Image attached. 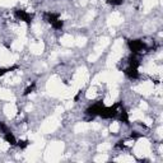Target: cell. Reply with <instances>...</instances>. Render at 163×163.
<instances>
[{"label": "cell", "mask_w": 163, "mask_h": 163, "mask_svg": "<svg viewBox=\"0 0 163 163\" xmlns=\"http://www.w3.org/2000/svg\"><path fill=\"white\" fill-rule=\"evenodd\" d=\"M130 138H131V139H138V138H140V134H138L136 131H133L131 135H130Z\"/></svg>", "instance_id": "obj_16"}, {"label": "cell", "mask_w": 163, "mask_h": 163, "mask_svg": "<svg viewBox=\"0 0 163 163\" xmlns=\"http://www.w3.org/2000/svg\"><path fill=\"white\" fill-rule=\"evenodd\" d=\"M34 87H36V82H33L32 84H31V85L28 87V88L26 89V91H24V93H23V94H24V96H28L29 93H31V92H32L33 89H34Z\"/></svg>", "instance_id": "obj_12"}, {"label": "cell", "mask_w": 163, "mask_h": 163, "mask_svg": "<svg viewBox=\"0 0 163 163\" xmlns=\"http://www.w3.org/2000/svg\"><path fill=\"white\" fill-rule=\"evenodd\" d=\"M14 15H15L18 19L23 20V22H26V23H28V24L32 22V18H33L32 14H28L26 10H22V9H17L15 12H14Z\"/></svg>", "instance_id": "obj_3"}, {"label": "cell", "mask_w": 163, "mask_h": 163, "mask_svg": "<svg viewBox=\"0 0 163 163\" xmlns=\"http://www.w3.org/2000/svg\"><path fill=\"white\" fill-rule=\"evenodd\" d=\"M4 139L8 141L10 145H15V144H17V140H15L14 135H13L12 133H6V134L4 135Z\"/></svg>", "instance_id": "obj_8"}, {"label": "cell", "mask_w": 163, "mask_h": 163, "mask_svg": "<svg viewBox=\"0 0 163 163\" xmlns=\"http://www.w3.org/2000/svg\"><path fill=\"white\" fill-rule=\"evenodd\" d=\"M15 69H18V65H13L12 68H6V69H0V77H1V75H4L5 73H8V71L15 70Z\"/></svg>", "instance_id": "obj_11"}, {"label": "cell", "mask_w": 163, "mask_h": 163, "mask_svg": "<svg viewBox=\"0 0 163 163\" xmlns=\"http://www.w3.org/2000/svg\"><path fill=\"white\" fill-rule=\"evenodd\" d=\"M28 143H29L28 140H20V141H18L17 144L19 145V148H20V149H24V148L27 147V145H28Z\"/></svg>", "instance_id": "obj_15"}, {"label": "cell", "mask_w": 163, "mask_h": 163, "mask_svg": "<svg viewBox=\"0 0 163 163\" xmlns=\"http://www.w3.org/2000/svg\"><path fill=\"white\" fill-rule=\"evenodd\" d=\"M124 143H125V141H124V140H120V141H119V143H117V144H116V148H117V149H122V148L125 147V144H124Z\"/></svg>", "instance_id": "obj_17"}, {"label": "cell", "mask_w": 163, "mask_h": 163, "mask_svg": "<svg viewBox=\"0 0 163 163\" xmlns=\"http://www.w3.org/2000/svg\"><path fill=\"white\" fill-rule=\"evenodd\" d=\"M46 15L48 17V22H50V23L55 22V20H56V19H59V17H60V15L57 14V13H47Z\"/></svg>", "instance_id": "obj_10"}, {"label": "cell", "mask_w": 163, "mask_h": 163, "mask_svg": "<svg viewBox=\"0 0 163 163\" xmlns=\"http://www.w3.org/2000/svg\"><path fill=\"white\" fill-rule=\"evenodd\" d=\"M125 74H126L129 78H131V79H138V78H139V73H138V69L131 68V66H129L126 70H125Z\"/></svg>", "instance_id": "obj_5"}, {"label": "cell", "mask_w": 163, "mask_h": 163, "mask_svg": "<svg viewBox=\"0 0 163 163\" xmlns=\"http://www.w3.org/2000/svg\"><path fill=\"white\" fill-rule=\"evenodd\" d=\"M139 65H140V61L138 60L136 57H135V54H133V56L129 59V66L138 69V68H139Z\"/></svg>", "instance_id": "obj_7"}, {"label": "cell", "mask_w": 163, "mask_h": 163, "mask_svg": "<svg viewBox=\"0 0 163 163\" xmlns=\"http://www.w3.org/2000/svg\"><path fill=\"white\" fill-rule=\"evenodd\" d=\"M127 46H129L130 51L133 54H139L141 50L147 48V45H145L141 40H130L127 42Z\"/></svg>", "instance_id": "obj_2"}, {"label": "cell", "mask_w": 163, "mask_h": 163, "mask_svg": "<svg viewBox=\"0 0 163 163\" xmlns=\"http://www.w3.org/2000/svg\"><path fill=\"white\" fill-rule=\"evenodd\" d=\"M121 103H116L112 107H102V110L99 111L98 116H101L102 119H112V117L117 116V107H119Z\"/></svg>", "instance_id": "obj_1"}, {"label": "cell", "mask_w": 163, "mask_h": 163, "mask_svg": "<svg viewBox=\"0 0 163 163\" xmlns=\"http://www.w3.org/2000/svg\"><path fill=\"white\" fill-rule=\"evenodd\" d=\"M102 107H103V103H102V102H98V103H96V105L88 107V108L85 110V113H87V115H91V116L93 117V116L98 115L99 111L102 110Z\"/></svg>", "instance_id": "obj_4"}, {"label": "cell", "mask_w": 163, "mask_h": 163, "mask_svg": "<svg viewBox=\"0 0 163 163\" xmlns=\"http://www.w3.org/2000/svg\"><path fill=\"white\" fill-rule=\"evenodd\" d=\"M80 94H82V92H79V93H78V94H77V96H75V98H74V99H75V101H78V99H79V96H80Z\"/></svg>", "instance_id": "obj_18"}, {"label": "cell", "mask_w": 163, "mask_h": 163, "mask_svg": "<svg viewBox=\"0 0 163 163\" xmlns=\"http://www.w3.org/2000/svg\"><path fill=\"white\" fill-rule=\"evenodd\" d=\"M51 26H52L55 29H61L62 26H64V22H62V20H60V19H56L55 22L51 23Z\"/></svg>", "instance_id": "obj_9"}, {"label": "cell", "mask_w": 163, "mask_h": 163, "mask_svg": "<svg viewBox=\"0 0 163 163\" xmlns=\"http://www.w3.org/2000/svg\"><path fill=\"white\" fill-rule=\"evenodd\" d=\"M0 131H1V133H4V134L9 133V129L6 127V125L3 122V121H0Z\"/></svg>", "instance_id": "obj_13"}, {"label": "cell", "mask_w": 163, "mask_h": 163, "mask_svg": "<svg viewBox=\"0 0 163 163\" xmlns=\"http://www.w3.org/2000/svg\"><path fill=\"white\" fill-rule=\"evenodd\" d=\"M119 119H120L121 122H125L126 125L130 124V122H129V116H127V112H126V110H125V108H121Z\"/></svg>", "instance_id": "obj_6"}, {"label": "cell", "mask_w": 163, "mask_h": 163, "mask_svg": "<svg viewBox=\"0 0 163 163\" xmlns=\"http://www.w3.org/2000/svg\"><path fill=\"white\" fill-rule=\"evenodd\" d=\"M124 0H107V3L111 5H121Z\"/></svg>", "instance_id": "obj_14"}]
</instances>
